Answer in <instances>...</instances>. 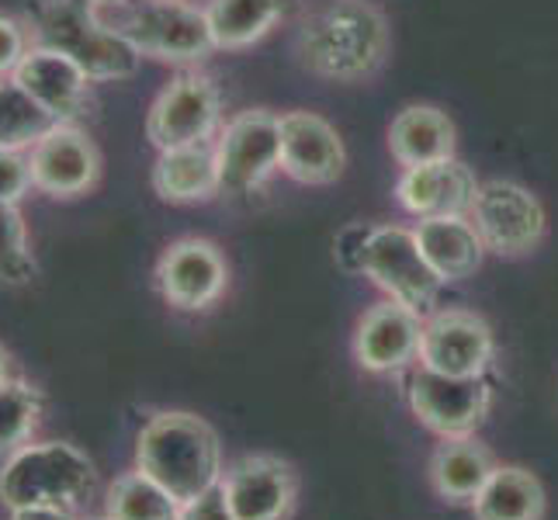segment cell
<instances>
[{
	"instance_id": "cell-9",
	"label": "cell",
	"mask_w": 558,
	"mask_h": 520,
	"mask_svg": "<svg viewBox=\"0 0 558 520\" xmlns=\"http://www.w3.org/2000/svg\"><path fill=\"white\" fill-rule=\"evenodd\" d=\"M469 219L486 250L499 257H521L545 237V208L524 184L486 181L478 184Z\"/></svg>"
},
{
	"instance_id": "cell-14",
	"label": "cell",
	"mask_w": 558,
	"mask_h": 520,
	"mask_svg": "<svg viewBox=\"0 0 558 520\" xmlns=\"http://www.w3.org/2000/svg\"><path fill=\"white\" fill-rule=\"evenodd\" d=\"M219 489L236 520H284L295 507V472L275 455H246L229 465Z\"/></svg>"
},
{
	"instance_id": "cell-4",
	"label": "cell",
	"mask_w": 558,
	"mask_h": 520,
	"mask_svg": "<svg viewBox=\"0 0 558 520\" xmlns=\"http://www.w3.org/2000/svg\"><path fill=\"white\" fill-rule=\"evenodd\" d=\"M98 489L94 461L70 440H28L0 465V504L81 510Z\"/></svg>"
},
{
	"instance_id": "cell-20",
	"label": "cell",
	"mask_w": 558,
	"mask_h": 520,
	"mask_svg": "<svg viewBox=\"0 0 558 520\" xmlns=\"http://www.w3.org/2000/svg\"><path fill=\"white\" fill-rule=\"evenodd\" d=\"M423 257L437 271L440 281H465L478 271L486 254L483 237L475 233L469 216H437V219H420L413 229Z\"/></svg>"
},
{
	"instance_id": "cell-10",
	"label": "cell",
	"mask_w": 558,
	"mask_h": 520,
	"mask_svg": "<svg viewBox=\"0 0 558 520\" xmlns=\"http://www.w3.org/2000/svg\"><path fill=\"white\" fill-rule=\"evenodd\" d=\"M32 184L49 198H81L101 178V153L81 125L52 122L28 149Z\"/></svg>"
},
{
	"instance_id": "cell-2",
	"label": "cell",
	"mask_w": 558,
	"mask_h": 520,
	"mask_svg": "<svg viewBox=\"0 0 558 520\" xmlns=\"http://www.w3.org/2000/svg\"><path fill=\"white\" fill-rule=\"evenodd\" d=\"M389 52V25L364 0H333L305 17L299 56L316 76L354 84L372 76Z\"/></svg>"
},
{
	"instance_id": "cell-36",
	"label": "cell",
	"mask_w": 558,
	"mask_h": 520,
	"mask_svg": "<svg viewBox=\"0 0 558 520\" xmlns=\"http://www.w3.org/2000/svg\"><path fill=\"white\" fill-rule=\"evenodd\" d=\"M98 520H108V517H98Z\"/></svg>"
},
{
	"instance_id": "cell-19",
	"label": "cell",
	"mask_w": 558,
	"mask_h": 520,
	"mask_svg": "<svg viewBox=\"0 0 558 520\" xmlns=\"http://www.w3.org/2000/svg\"><path fill=\"white\" fill-rule=\"evenodd\" d=\"M153 191L170 205H195L222 195L216 143L160 149L153 164Z\"/></svg>"
},
{
	"instance_id": "cell-32",
	"label": "cell",
	"mask_w": 558,
	"mask_h": 520,
	"mask_svg": "<svg viewBox=\"0 0 558 520\" xmlns=\"http://www.w3.org/2000/svg\"><path fill=\"white\" fill-rule=\"evenodd\" d=\"M372 226H348L337 237V264L343 271H364V246H368Z\"/></svg>"
},
{
	"instance_id": "cell-24",
	"label": "cell",
	"mask_w": 558,
	"mask_h": 520,
	"mask_svg": "<svg viewBox=\"0 0 558 520\" xmlns=\"http://www.w3.org/2000/svg\"><path fill=\"white\" fill-rule=\"evenodd\" d=\"M284 0H208L205 17L216 49H246L278 25Z\"/></svg>"
},
{
	"instance_id": "cell-29",
	"label": "cell",
	"mask_w": 558,
	"mask_h": 520,
	"mask_svg": "<svg viewBox=\"0 0 558 520\" xmlns=\"http://www.w3.org/2000/svg\"><path fill=\"white\" fill-rule=\"evenodd\" d=\"M32 188L28 149H0V205H22Z\"/></svg>"
},
{
	"instance_id": "cell-18",
	"label": "cell",
	"mask_w": 558,
	"mask_h": 520,
	"mask_svg": "<svg viewBox=\"0 0 558 520\" xmlns=\"http://www.w3.org/2000/svg\"><path fill=\"white\" fill-rule=\"evenodd\" d=\"M475 178L465 164L454 157L407 167V173L396 184L399 205L413 211L416 219H437V216H469L475 202Z\"/></svg>"
},
{
	"instance_id": "cell-27",
	"label": "cell",
	"mask_w": 558,
	"mask_h": 520,
	"mask_svg": "<svg viewBox=\"0 0 558 520\" xmlns=\"http://www.w3.org/2000/svg\"><path fill=\"white\" fill-rule=\"evenodd\" d=\"M49 125V114L14 84V76H4L0 81V149H32Z\"/></svg>"
},
{
	"instance_id": "cell-1",
	"label": "cell",
	"mask_w": 558,
	"mask_h": 520,
	"mask_svg": "<svg viewBox=\"0 0 558 520\" xmlns=\"http://www.w3.org/2000/svg\"><path fill=\"white\" fill-rule=\"evenodd\" d=\"M136 469L157 479L178 504H187L222 483L219 434L195 413H157L136 437Z\"/></svg>"
},
{
	"instance_id": "cell-30",
	"label": "cell",
	"mask_w": 558,
	"mask_h": 520,
	"mask_svg": "<svg viewBox=\"0 0 558 520\" xmlns=\"http://www.w3.org/2000/svg\"><path fill=\"white\" fill-rule=\"evenodd\" d=\"M32 46L35 43H32L25 17L0 11V81H4V76H14V70L22 66Z\"/></svg>"
},
{
	"instance_id": "cell-23",
	"label": "cell",
	"mask_w": 558,
	"mask_h": 520,
	"mask_svg": "<svg viewBox=\"0 0 558 520\" xmlns=\"http://www.w3.org/2000/svg\"><path fill=\"white\" fill-rule=\"evenodd\" d=\"M472 513L475 520H542L545 489L537 475L521 465H496L472 499Z\"/></svg>"
},
{
	"instance_id": "cell-16",
	"label": "cell",
	"mask_w": 558,
	"mask_h": 520,
	"mask_svg": "<svg viewBox=\"0 0 558 520\" xmlns=\"http://www.w3.org/2000/svg\"><path fill=\"white\" fill-rule=\"evenodd\" d=\"M423 316L396 299L378 302L372 313H364L354 334V358L364 372L392 375L420 358Z\"/></svg>"
},
{
	"instance_id": "cell-8",
	"label": "cell",
	"mask_w": 558,
	"mask_h": 520,
	"mask_svg": "<svg viewBox=\"0 0 558 520\" xmlns=\"http://www.w3.org/2000/svg\"><path fill=\"white\" fill-rule=\"evenodd\" d=\"M222 195H250L281 167V119L271 111L233 114L216 140Z\"/></svg>"
},
{
	"instance_id": "cell-28",
	"label": "cell",
	"mask_w": 558,
	"mask_h": 520,
	"mask_svg": "<svg viewBox=\"0 0 558 520\" xmlns=\"http://www.w3.org/2000/svg\"><path fill=\"white\" fill-rule=\"evenodd\" d=\"M38 271L22 205H0V285H28Z\"/></svg>"
},
{
	"instance_id": "cell-25",
	"label": "cell",
	"mask_w": 558,
	"mask_h": 520,
	"mask_svg": "<svg viewBox=\"0 0 558 520\" xmlns=\"http://www.w3.org/2000/svg\"><path fill=\"white\" fill-rule=\"evenodd\" d=\"M178 499L140 469L119 475L105 493L108 520H178Z\"/></svg>"
},
{
	"instance_id": "cell-5",
	"label": "cell",
	"mask_w": 558,
	"mask_h": 520,
	"mask_svg": "<svg viewBox=\"0 0 558 520\" xmlns=\"http://www.w3.org/2000/svg\"><path fill=\"white\" fill-rule=\"evenodd\" d=\"M94 11L105 28L149 60L184 66L202 63L216 49L205 8L187 4V0H111V4H94Z\"/></svg>"
},
{
	"instance_id": "cell-6",
	"label": "cell",
	"mask_w": 558,
	"mask_h": 520,
	"mask_svg": "<svg viewBox=\"0 0 558 520\" xmlns=\"http://www.w3.org/2000/svg\"><path fill=\"white\" fill-rule=\"evenodd\" d=\"M222 129V98L211 76L187 70L174 76L146 114V136L157 149L211 143Z\"/></svg>"
},
{
	"instance_id": "cell-7",
	"label": "cell",
	"mask_w": 558,
	"mask_h": 520,
	"mask_svg": "<svg viewBox=\"0 0 558 520\" xmlns=\"http://www.w3.org/2000/svg\"><path fill=\"white\" fill-rule=\"evenodd\" d=\"M364 275L381 292H389V299L410 305L420 316L434 310L440 285H445L423 257L416 233L402 226H372L368 246H364Z\"/></svg>"
},
{
	"instance_id": "cell-3",
	"label": "cell",
	"mask_w": 558,
	"mask_h": 520,
	"mask_svg": "<svg viewBox=\"0 0 558 520\" xmlns=\"http://www.w3.org/2000/svg\"><path fill=\"white\" fill-rule=\"evenodd\" d=\"M25 22L35 46L63 52L94 84L129 81L140 70L143 56L105 28L90 0H35Z\"/></svg>"
},
{
	"instance_id": "cell-22",
	"label": "cell",
	"mask_w": 558,
	"mask_h": 520,
	"mask_svg": "<svg viewBox=\"0 0 558 520\" xmlns=\"http://www.w3.org/2000/svg\"><path fill=\"white\" fill-rule=\"evenodd\" d=\"M493 469V455L472 437H445V445L430 458V483L437 496L451 499V504H472Z\"/></svg>"
},
{
	"instance_id": "cell-31",
	"label": "cell",
	"mask_w": 558,
	"mask_h": 520,
	"mask_svg": "<svg viewBox=\"0 0 558 520\" xmlns=\"http://www.w3.org/2000/svg\"><path fill=\"white\" fill-rule=\"evenodd\" d=\"M178 520H236V517L226 504V493L216 486V489H208L195 499H187V504H181Z\"/></svg>"
},
{
	"instance_id": "cell-34",
	"label": "cell",
	"mask_w": 558,
	"mask_h": 520,
	"mask_svg": "<svg viewBox=\"0 0 558 520\" xmlns=\"http://www.w3.org/2000/svg\"><path fill=\"white\" fill-rule=\"evenodd\" d=\"M14 378V368H11V354L4 351V343H0V385Z\"/></svg>"
},
{
	"instance_id": "cell-21",
	"label": "cell",
	"mask_w": 558,
	"mask_h": 520,
	"mask_svg": "<svg viewBox=\"0 0 558 520\" xmlns=\"http://www.w3.org/2000/svg\"><path fill=\"white\" fill-rule=\"evenodd\" d=\"M389 146L402 167L448 160L454 157V125L440 108L410 105L396 114L389 129Z\"/></svg>"
},
{
	"instance_id": "cell-15",
	"label": "cell",
	"mask_w": 558,
	"mask_h": 520,
	"mask_svg": "<svg viewBox=\"0 0 558 520\" xmlns=\"http://www.w3.org/2000/svg\"><path fill=\"white\" fill-rule=\"evenodd\" d=\"M14 84L43 108L52 122H81L90 108V76L66 60L63 52L32 46L22 66L14 70Z\"/></svg>"
},
{
	"instance_id": "cell-11",
	"label": "cell",
	"mask_w": 558,
	"mask_h": 520,
	"mask_svg": "<svg viewBox=\"0 0 558 520\" xmlns=\"http://www.w3.org/2000/svg\"><path fill=\"white\" fill-rule=\"evenodd\" d=\"M489 382L483 375H445L423 368L410 382V407L423 427L440 437H472L489 413Z\"/></svg>"
},
{
	"instance_id": "cell-35",
	"label": "cell",
	"mask_w": 558,
	"mask_h": 520,
	"mask_svg": "<svg viewBox=\"0 0 558 520\" xmlns=\"http://www.w3.org/2000/svg\"><path fill=\"white\" fill-rule=\"evenodd\" d=\"M94 4H111V0H94Z\"/></svg>"
},
{
	"instance_id": "cell-13",
	"label": "cell",
	"mask_w": 558,
	"mask_h": 520,
	"mask_svg": "<svg viewBox=\"0 0 558 520\" xmlns=\"http://www.w3.org/2000/svg\"><path fill=\"white\" fill-rule=\"evenodd\" d=\"M496 340L483 316L469 310H440L423 319L420 361L445 375H486Z\"/></svg>"
},
{
	"instance_id": "cell-26",
	"label": "cell",
	"mask_w": 558,
	"mask_h": 520,
	"mask_svg": "<svg viewBox=\"0 0 558 520\" xmlns=\"http://www.w3.org/2000/svg\"><path fill=\"white\" fill-rule=\"evenodd\" d=\"M38 420H43V392L25 378H11L0 385V461L25 448Z\"/></svg>"
},
{
	"instance_id": "cell-33",
	"label": "cell",
	"mask_w": 558,
	"mask_h": 520,
	"mask_svg": "<svg viewBox=\"0 0 558 520\" xmlns=\"http://www.w3.org/2000/svg\"><path fill=\"white\" fill-rule=\"evenodd\" d=\"M11 520H76V510H70V507H22V510H11Z\"/></svg>"
},
{
	"instance_id": "cell-12",
	"label": "cell",
	"mask_w": 558,
	"mask_h": 520,
	"mask_svg": "<svg viewBox=\"0 0 558 520\" xmlns=\"http://www.w3.org/2000/svg\"><path fill=\"white\" fill-rule=\"evenodd\" d=\"M226 285H229V264L211 240L202 237L178 240L157 261L160 295L167 299V305H174L181 313L211 310L222 299Z\"/></svg>"
},
{
	"instance_id": "cell-17",
	"label": "cell",
	"mask_w": 558,
	"mask_h": 520,
	"mask_svg": "<svg viewBox=\"0 0 558 520\" xmlns=\"http://www.w3.org/2000/svg\"><path fill=\"white\" fill-rule=\"evenodd\" d=\"M348 153L340 132L313 111L281 114V170L302 184H333Z\"/></svg>"
}]
</instances>
